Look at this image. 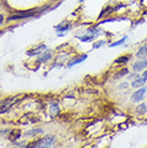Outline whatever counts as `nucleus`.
I'll return each instance as SVG.
<instances>
[{"label":"nucleus","instance_id":"f257e3e1","mask_svg":"<svg viewBox=\"0 0 147 148\" xmlns=\"http://www.w3.org/2000/svg\"><path fill=\"white\" fill-rule=\"evenodd\" d=\"M54 141H55V137L54 136H46L39 140V141L34 142L31 146L32 147H49L54 143Z\"/></svg>","mask_w":147,"mask_h":148},{"label":"nucleus","instance_id":"f03ea898","mask_svg":"<svg viewBox=\"0 0 147 148\" xmlns=\"http://www.w3.org/2000/svg\"><path fill=\"white\" fill-rule=\"evenodd\" d=\"M37 12L33 11V10H30V11H24V12H19V14L16 15H12V16H9L8 17V21H16V19H23V18H28V17H31L36 14Z\"/></svg>","mask_w":147,"mask_h":148},{"label":"nucleus","instance_id":"7ed1b4c3","mask_svg":"<svg viewBox=\"0 0 147 148\" xmlns=\"http://www.w3.org/2000/svg\"><path fill=\"white\" fill-rule=\"evenodd\" d=\"M145 92H146V89L145 88L139 89L137 91H135V92L131 96V100H132V102H135V103L136 102H140V101L144 98Z\"/></svg>","mask_w":147,"mask_h":148},{"label":"nucleus","instance_id":"20e7f679","mask_svg":"<svg viewBox=\"0 0 147 148\" xmlns=\"http://www.w3.org/2000/svg\"><path fill=\"white\" fill-rule=\"evenodd\" d=\"M14 103L15 102H13V99H7V100L2 101V102L0 103V113L7 112Z\"/></svg>","mask_w":147,"mask_h":148},{"label":"nucleus","instance_id":"39448f33","mask_svg":"<svg viewBox=\"0 0 147 148\" xmlns=\"http://www.w3.org/2000/svg\"><path fill=\"white\" fill-rule=\"evenodd\" d=\"M144 68H147V59L140 60V61H137V62L134 63V66H133V69H134L135 71L143 70Z\"/></svg>","mask_w":147,"mask_h":148},{"label":"nucleus","instance_id":"423d86ee","mask_svg":"<svg viewBox=\"0 0 147 148\" xmlns=\"http://www.w3.org/2000/svg\"><path fill=\"white\" fill-rule=\"evenodd\" d=\"M44 49H46V46L44 44L43 45H40V46H38L37 48H34V49H31L30 52H28V55L29 56H34V55H38V54H40L42 53Z\"/></svg>","mask_w":147,"mask_h":148},{"label":"nucleus","instance_id":"0eeeda50","mask_svg":"<svg viewBox=\"0 0 147 148\" xmlns=\"http://www.w3.org/2000/svg\"><path fill=\"white\" fill-rule=\"evenodd\" d=\"M145 83H146V79H144L143 77H137L135 81L132 83V87H134V88L142 87L143 85H145Z\"/></svg>","mask_w":147,"mask_h":148},{"label":"nucleus","instance_id":"6e6552de","mask_svg":"<svg viewBox=\"0 0 147 148\" xmlns=\"http://www.w3.org/2000/svg\"><path fill=\"white\" fill-rule=\"evenodd\" d=\"M113 11H114V9H113L112 7L105 8V10H103V11L101 12V14H100L99 18H103V17H105V16H107V15H110Z\"/></svg>","mask_w":147,"mask_h":148},{"label":"nucleus","instance_id":"1a4fd4ad","mask_svg":"<svg viewBox=\"0 0 147 148\" xmlns=\"http://www.w3.org/2000/svg\"><path fill=\"white\" fill-rule=\"evenodd\" d=\"M51 58H52L51 52L46 51V52H44V54H43V55H42L40 58H39V61H40V62H45V61H47V60L51 59Z\"/></svg>","mask_w":147,"mask_h":148},{"label":"nucleus","instance_id":"9d476101","mask_svg":"<svg viewBox=\"0 0 147 148\" xmlns=\"http://www.w3.org/2000/svg\"><path fill=\"white\" fill-rule=\"evenodd\" d=\"M135 111H136V113H137L139 115H144L147 112L146 105H145V104H140V105L136 108Z\"/></svg>","mask_w":147,"mask_h":148},{"label":"nucleus","instance_id":"9b49d317","mask_svg":"<svg viewBox=\"0 0 147 148\" xmlns=\"http://www.w3.org/2000/svg\"><path fill=\"white\" fill-rule=\"evenodd\" d=\"M136 56H137V57L147 56V45H145V46H143L142 48H140V51L136 53Z\"/></svg>","mask_w":147,"mask_h":148},{"label":"nucleus","instance_id":"f8f14e48","mask_svg":"<svg viewBox=\"0 0 147 148\" xmlns=\"http://www.w3.org/2000/svg\"><path fill=\"white\" fill-rule=\"evenodd\" d=\"M87 58V55H83L82 57H80V58H77L76 60H74V61H72V62H69V67H72V66H74V64H76V63L78 62H82V61H84L85 59Z\"/></svg>","mask_w":147,"mask_h":148},{"label":"nucleus","instance_id":"ddd939ff","mask_svg":"<svg viewBox=\"0 0 147 148\" xmlns=\"http://www.w3.org/2000/svg\"><path fill=\"white\" fill-rule=\"evenodd\" d=\"M128 60H129L128 56H122V57H119V58H117V59L115 60V62L116 63H126V62H128Z\"/></svg>","mask_w":147,"mask_h":148},{"label":"nucleus","instance_id":"4468645a","mask_svg":"<svg viewBox=\"0 0 147 148\" xmlns=\"http://www.w3.org/2000/svg\"><path fill=\"white\" fill-rule=\"evenodd\" d=\"M95 38V36H85V37H81L80 39H81V41H83V42H88V41H91L92 39Z\"/></svg>","mask_w":147,"mask_h":148},{"label":"nucleus","instance_id":"2eb2a0df","mask_svg":"<svg viewBox=\"0 0 147 148\" xmlns=\"http://www.w3.org/2000/svg\"><path fill=\"white\" fill-rule=\"evenodd\" d=\"M126 39H127V38H122V40H119V41H117V42H116V43H112V44L110 45L111 47H115V46H118V45H120V44H122V43H124V42H125L126 41Z\"/></svg>","mask_w":147,"mask_h":148},{"label":"nucleus","instance_id":"dca6fc26","mask_svg":"<svg viewBox=\"0 0 147 148\" xmlns=\"http://www.w3.org/2000/svg\"><path fill=\"white\" fill-rule=\"evenodd\" d=\"M126 73H128V70H127V69H124V70L122 71H120V72H119V73L118 74H116V77H119V76H120V75H125Z\"/></svg>","mask_w":147,"mask_h":148},{"label":"nucleus","instance_id":"f3484780","mask_svg":"<svg viewBox=\"0 0 147 148\" xmlns=\"http://www.w3.org/2000/svg\"><path fill=\"white\" fill-rule=\"evenodd\" d=\"M143 78L147 81V71H145V72H144V74H143Z\"/></svg>","mask_w":147,"mask_h":148},{"label":"nucleus","instance_id":"a211bd4d","mask_svg":"<svg viewBox=\"0 0 147 148\" xmlns=\"http://www.w3.org/2000/svg\"><path fill=\"white\" fill-rule=\"evenodd\" d=\"M2 22H3V16L0 14V24H1Z\"/></svg>","mask_w":147,"mask_h":148},{"label":"nucleus","instance_id":"6ab92c4d","mask_svg":"<svg viewBox=\"0 0 147 148\" xmlns=\"http://www.w3.org/2000/svg\"><path fill=\"white\" fill-rule=\"evenodd\" d=\"M81 1H84V0H81Z\"/></svg>","mask_w":147,"mask_h":148},{"label":"nucleus","instance_id":"aec40b11","mask_svg":"<svg viewBox=\"0 0 147 148\" xmlns=\"http://www.w3.org/2000/svg\"><path fill=\"white\" fill-rule=\"evenodd\" d=\"M0 133H1V132H0Z\"/></svg>","mask_w":147,"mask_h":148}]
</instances>
